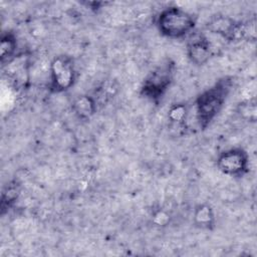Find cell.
Listing matches in <instances>:
<instances>
[{
    "label": "cell",
    "instance_id": "8",
    "mask_svg": "<svg viewBox=\"0 0 257 257\" xmlns=\"http://www.w3.org/2000/svg\"><path fill=\"white\" fill-rule=\"evenodd\" d=\"M98 102L92 94L82 93L77 95L71 102V110L79 120H89L98 109Z\"/></svg>",
    "mask_w": 257,
    "mask_h": 257
},
{
    "label": "cell",
    "instance_id": "5",
    "mask_svg": "<svg viewBox=\"0 0 257 257\" xmlns=\"http://www.w3.org/2000/svg\"><path fill=\"white\" fill-rule=\"evenodd\" d=\"M77 72L72 56L68 54L55 55L49 64L48 88L52 93H63L73 87Z\"/></svg>",
    "mask_w": 257,
    "mask_h": 257
},
{
    "label": "cell",
    "instance_id": "12",
    "mask_svg": "<svg viewBox=\"0 0 257 257\" xmlns=\"http://www.w3.org/2000/svg\"><path fill=\"white\" fill-rule=\"evenodd\" d=\"M21 192V185L18 181L12 180L4 186L1 193V214L4 215L18 200Z\"/></svg>",
    "mask_w": 257,
    "mask_h": 257
},
{
    "label": "cell",
    "instance_id": "2",
    "mask_svg": "<svg viewBox=\"0 0 257 257\" xmlns=\"http://www.w3.org/2000/svg\"><path fill=\"white\" fill-rule=\"evenodd\" d=\"M196 25V16L177 5L165 7L156 18L159 33L169 39L187 38L195 31Z\"/></svg>",
    "mask_w": 257,
    "mask_h": 257
},
{
    "label": "cell",
    "instance_id": "15",
    "mask_svg": "<svg viewBox=\"0 0 257 257\" xmlns=\"http://www.w3.org/2000/svg\"><path fill=\"white\" fill-rule=\"evenodd\" d=\"M84 4H85L90 10L96 11V10L102 8V6H104L106 3H105V2H96V1H94V2H85Z\"/></svg>",
    "mask_w": 257,
    "mask_h": 257
},
{
    "label": "cell",
    "instance_id": "10",
    "mask_svg": "<svg viewBox=\"0 0 257 257\" xmlns=\"http://www.w3.org/2000/svg\"><path fill=\"white\" fill-rule=\"evenodd\" d=\"M193 223L199 229L213 231L217 223L214 208L208 203L196 205L193 211Z\"/></svg>",
    "mask_w": 257,
    "mask_h": 257
},
{
    "label": "cell",
    "instance_id": "3",
    "mask_svg": "<svg viewBox=\"0 0 257 257\" xmlns=\"http://www.w3.org/2000/svg\"><path fill=\"white\" fill-rule=\"evenodd\" d=\"M175 76V62L166 59L154 67L142 81L140 94L158 104L170 89Z\"/></svg>",
    "mask_w": 257,
    "mask_h": 257
},
{
    "label": "cell",
    "instance_id": "1",
    "mask_svg": "<svg viewBox=\"0 0 257 257\" xmlns=\"http://www.w3.org/2000/svg\"><path fill=\"white\" fill-rule=\"evenodd\" d=\"M233 77H220L211 86L199 93L193 103L195 119L200 130H206L221 112L233 88Z\"/></svg>",
    "mask_w": 257,
    "mask_h": 257
},
{
    "label": "cell",
    "instance_id": "6",
    "mask_svg": "<svg viewBox=\"0 0 257 257\" xmlns=\"http://www.w3.org/2000/svg\"><path fill=\"white\" fill-rule=\"evenodd\" d=\"M250 158L241 147H232L220 152L216 158L217 169L225 176L242 178L249 172Z\"/></svg>",
    "mask_w": 257,
    "mask_h": 257
},
{
    "label": "cell",
    "instance_id": "4",
    "mask_svg": "<svg viewBox=\"0 0 257 257\" xmlns=\"http://www.w3.org/2000/svg\"><path fill=\"white\" fill-rule=\"evenodd\" d=\"M207 31L216 34L228 42L255 39V24H248L225 14L211 16L205 24Z\"/></svg>",
    "mask_w": 257,
    "mask_h": 257
},
{
    "label": "cell",
    "instance_id": "13",
    "mask_svg": "<svg viewBox=\"0 0 257 257\" xmlns=\"http://www.w3.org/2000/svg\"><path fill=\"white\" fill-rule=\"evenodd\" d=\"M239 115L249 122H255L257 118V104L255 98L246 99L238 105Z\"/></svg>",
    "mask_w": 257,
    "mask_h": 257
},
{
    "label": "cell",
    "instance_id": "11",
    "mask_svg": "<svg viewBox=\"0 0 257 257\" xmlns=\"http://www.w3.org/2000/svg\"><path fill=\"white\" fill-rule=\"evenodd\" d=\"M18 39L14 31L7 29L0 37V60L2 67L10 64L17 56Z\"/></svg>",
    "mask_w": 257,
    "mask_h": 257
},
{
    "label": "cell",
    "instance_id": "7",
    "mask_svg": "<svg viewBox=\"0 0 257 257\" xmlns=\"http://www.w3.org/2000/svg\"><path fill=\"white\" fill-rule=\"evenodd\" d=\"M186 54L192 64L203 66L214 55L213 45L205 33L194 31L187 37Z\"/></svg>",
    "mask_w": 257,
    "mask_h": 257
},
{
    "label": "cell",
    "instance_id": "9",
    "mask_svg": "<svg viewBox=\"0 0 257 257\" xmlns=\"http://www.w3.org/2000/svg\"><path fill=\"white\" fill-rule=\"evenodd\" d=\"M189 107L185 102H175L168 109L169 125L172 130L178 131V135L186 134L189 123Z\"/></svg>",
    "mask_w": 257,
    "mask_h": 257
},
{
    "label": "cell",
    "instance_id": "14",
    "mask_svg": "<svg viewBox=\"0 0 257 257\" xmlns=\"http://www.w3.org/2000/svg\"><path fill=\"white\" fill-rule=\"evenodd\" d=\"M152 221L156 226L165 227V226L169 225V223L171 221V216L166 209L159 207L153 211Z\"/></svg>",
    "mask_w": 257,
    "mask_h": 257
}]
</instances>
